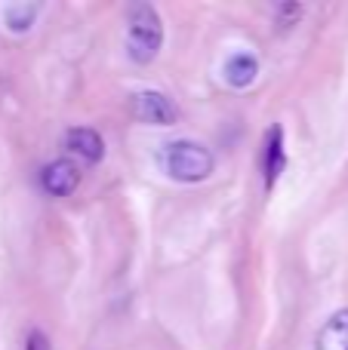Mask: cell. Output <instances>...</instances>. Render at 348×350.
<instances>
[{
    "instance_id": "1",
    "label": "cell",
    "mask_w": 348,
    "mask_h": 350,
    "mask_svg": "<svg viewBox=\"0 0 348 350\" xmlns=\"http://www.w3.org/2000/svg\"><path fill=\"white\" fill-rule=\"evenodd\" d=\"M164 46V22L151 3H133L127 12V53L136 65H151Z\"/></svg>"
},
{
    "instance_id": "2",
    "label": "cell",
    "mask_w": 348,
    "mask_h": 350,
    "mask_svg": "<svg viewBox=\"0 0 348 350\" xmlns=\"http://www.w3.org/2000/svg\"><path fill=\"white\" fill-rule=\"evenodd\" d=\"M164 166L176 181L195 185V181L210 178V172H213V154H210L203 145H197V142L182 139V142L166 145Z\"/></svg>"
},
{
    "instance_id": "3",
    "label": "cell",
    "mask_w": 348,
    "mask_h": 350,
    "mask_svg": "<svg viewBox=\"0 0 348 350\" xmlns=\"http://www.w3.org/2000/svg\"><path fill=\"white\" fill-rule=\"evenodd\" d=\"M133 117L142 123H151V126H170V123H176L179 111L164 92L145 90L133 96Z\"/></svg>"
},
{
    "instance_id": "4",
    "label": "cell",
    "mask_w": 348,
    "mask_h": 350,
    "mask_svg": "<svg viewBox=\"0 0 348 350\" xmlns=\"http://www.w3.org/2000/svg\"><path fill=\"white\" fill-rule=\"evenodd\" d=\"M40 185H43V191L53 193V197H68V193L77 191L80 172L71 160H53L49 166H43Z\"/></svg>"
},
{
    "instance_id": "5",
    "label": "cell",
    "mask_w": 348,
    "mask_h": 350,
    "mask_svg": "<svg viewBox=\"0 0 348 350\" xmlns=\"http://www.w3.org/2000/svg\"><path fill=\"white\" fill-rule=\"evenodd\" d=\"M287 170V151H284V129L271 126L265 135V154H262V175H265V191L277 185L281 172Z\"/></svg>"
},
{
    "instance_id": "6",
    "label": "cell",
    "mask_w": 348,
    "mask_h": 350,
    "mask_svg": "<svg viewBox=\"0 0 348 350\" xmlns=\"http://www.w3.org/2000/svg\"><path fill=\"white\" fill-rule=\"evenodd\" d=\"M65 148L71 154H77L80 160L86 163H99L105 157V142L96 129H86V126H77V129H68L65 135Z\"/></svg>"
},
{
    "instance_id": "7",
    "label": "cell",
    "mask_w": 348,
    "mask_h": 350,
    "mask_svg": "<svg viewBox=\"0 0 348 350\" xmlns=\"http://www.w3.org/2000/svg\"><path fill=\"white\" fill-rule=\"evenodd\" d=\"M314 350H348V308L336 310L330 320L321 326Z\"/></svg>"
},
{
    "instance_id": "8",
    "label": "cell",
    "mask_w": 348,
    "mask_h": 350,
    "mask_svg": "<svg viewBox=\"0 0 348 350\" xmlns=\"http://www.w3.org/2000/svg\"><path fill=\"white\" fill-rule=\"evenodd\" d=\"M256 74H259V59L253 53H234L225 62V80L234 90H247L256 80Z\"/></svg>"
},
{
    "instance_id": "9",
    "label": "cell",
    "mask_w": 348,
    "mask_h": 350,
    "mask_svg": "<svg viewBox=\"0 0 348 350\" xmlns=\"http://www.w3.org/2000/svg\"><path fill=\"white\" fill-rule=\"evenodd\" d=\"M37 10H40L37 3H12V6H6L3 10L6 28H10L12 34H25V31H31V25H34V18H37Z\"/></svg>"
},
{
    "instance_id": "10",
    "label": "cell",
    "mask_w": 348,
    "mask_h": 350,
    "mask_svg": "<svg viewBox=\"0 0 348 350\" xmlns=\"http://www.w3.org/2000/svg\"><path fill=\"white\" fill-rule=\"evenodd\" d=\"M275 18L281 28H290V25H296L302 18V3H281L275 10Z\"/></svg>"
},
{
    "instance_id": "11",
    "label": "cell",
    "mask_w": 348,
    "mask_h": 350,
    "mask_svg": "<svg viewBox=\"0 0 348 350\" xmlns=\"http://www.w3.org/2000/svg\"><path fill=\"white\" fill-rule=\"evenodd\" d=\"M25 350H53V345H49V338L43 332H28V338H25Z\"/></svg>"
}]
</instances>
